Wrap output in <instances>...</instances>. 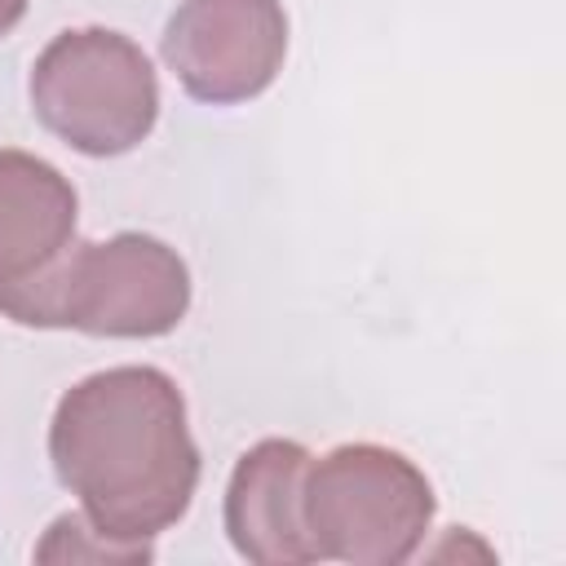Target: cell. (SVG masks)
<instances>
[{
  "label": "cell",
  "instance_id": "6da1fadb",
  "mask_svg": "<svg viewBox=\"0 0 566 566\" xmlns=\"http://www.w3.org/2000/svg\"><path fill=\"white\" fill-rule=\"evenodd\" d=\"M49 460L84 517L124 544L168 531L199 486L186 398L159 367H106L71 385L49 424Z\"/></svg>",
  "mask_w": 566,
  "mask_h": 566
},
{
  "label": "cell",
  "instance_id": "7a4b0ae2",
  "mask_svg": "<svg viewBox=\"0 0 566 566\" xmlns=\"http://www.w3.org/2000/svg\"><path fill=\"white\" fill-rule=\"evenodd\" d=\"M301 517L314 562L398 566L420 548L433 522V486L402 451L345 442L310 460Z\"/></svg>",
  "mask_w": 566,
  "mask_h": 566
},
{
  "label": "cell",
  "instance_id": "3957f363",
  "mask_svg": "<svg viewBox=\"0 0 566 566\" xmlns=\"http://www.w3.org/2000/svg\"><path fill=\"white\" fill-rule=\"evenodd\" d=\"M31 111L71 150L111 159L150 137L159 80L142 44L106 27H80L40 49L31 66Z\"/></svg>",
  "mask_w": 566,
  "mask_h": 566
},
{
  "label": "cell",
  "instance_id": "277c9868",
  "mask_svg": "<svg viewBox=\"0 0 566 566\" xmlns=\"http://www.w3.org/2000/svg\"><path fill=\"white\" fill-rule=\"evenodd\" d=\"M75 212V186L49 159L0 150V314L13 323L62 327Z\"/></svg>",
  "mask_w": 566,
  "mask_h": 566
},
{
  "label": "cell",
  "instance_id": "5b68a950",
  "mask_svg": "<svg viewBox=\"0 0 566 566\" xmlns=\"http://www.w3.org/2000/svg\"><path fill=\"white\" fill-rule=\"evenodd\" d=\"M190 310V270L155 234L124 230L106 243H80L62 283V327L88 336L150 340L168 336Z\"/></svg>",
  "mask_w": 566,
  "mask_h": 566
},
{
  "label": "cell",
  "instance_id": "8992f818",
  "mask_svg": "<svg viewBox=\"0 0 566 566\" xmlns=\"http://www.w3.org/2000/svg\"><path fill=\"white\" fill-rule=\"evenodd\" d=\"M287 57L279 0H181L164 27V62L208 106H234L274 84Z\"/></svg>",
  "mask_w": 566,
  "mask_h": 566
},
{
  "label": "cell",
  "instance_id": "52a82bcc",
  "mask_svg": "<svg viewBox=\"0 0 566 566\" xmlns=\"http://www.w3.org/2000/svg\"><path fill=\"white\" fill-rule=\"evenodd\" d=\"M305 469H310V451L287 438H265L239 455L226 486V535L239 557L256 566L314 562L301 517Z\"/></svg>",
  "mask_w": 566,
  "mask_h": 566
},
{
  "label": "cell",
  "instance_id": "ba28073f",
  "mask_svg": "<svg viewBox=\"0 0 566 566\" xmlns=\"http://www.w3.org/2000/svg\"><path fill=\"white\" fill-rule=\"evenodd\" d=\"M88 535V517L80 513H66L49 526L44 544L35 548L40 562H146L150 557V544H124V539H84Z\"/></svg>",
  "mask_w": 566,
  "mask_h": 566
},
{
  "label": "cell",
  "instance_id": "9c48e42d",
  "mask_svg": "<svg viewBox=\"0 0 566 566\" xmlns=\"http://www.w3.org/2000/svg\"><path fill=\"white\" fill-rule=\"evenodd\" d=\"M27 13V0H0V35H9Z\"/></svg>",
  "mask_w": 566,
  "mask_h": 566
}]
</instances>
